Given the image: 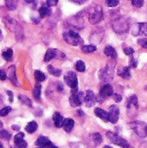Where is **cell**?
Instances as JSON below:
<instances>
[{
    "label": "cell",
    "mask_w": 147,
    "mask_h": 148,
    "mask_svg": "<svg viewBox=\"0 0 147 148\" xmlns=\"http://www.w3.org/2000/svg\"><path fill=\"white\" fill-rule=\"evenodd\" d=\"M3 22L5 23L6 26L10 29V30L14 31V33L16 34V37L17 38V40H20L23 37V29L20 26V24L14 20L13 18H10L9 16L5 17L3 19Z\"/></svg>",
    "instance_id": "obj_1"
},
{
    "label": "cell",
    "mask_w": 147,
    "mask_h": 148,
    "mask_svg": "<svg viewBox=\"0 0 147 148\" xmlns=\"http://www.w3.org/2000/svg\"><path fill=\"white\" fill-rule=\"evenodd\" d=\"M63 39L68 44L73 45V46H78L80 44L84 43V41L80 36V35L77 34L76 32L73 31V30H69V31L64 32L63 33Z\"/></svg>",
    "instance_id": "obj_2"
},
{
    "label": "cell",
    "mask_w": 147,
    "mask_h": 148,
    "mask_svg": "<svg viewBox=\"0 0 147 148\" xmlns=\"http://www.w3.org/2000/svg\"><path fill=\"white\" fill-rule=\"evenodd\" d=\"M113 29L119 34L127 32V30L129 29V22L127 18H126L125 16H120L117 18L113 23Z\"/></svg>",
    "instance_id": "obj_3"
},
{
    "label": "cell",
    "mask_w": 147,
    "mask_h": 148,
    "mask_svg": "<svg viewBox=\"0 0 147 148\" xmlns=\"http://www.w3.org/2000/svg\"><path fill=\"white\" fill-rule=\"evenodd\" d=\"M107 138L109 139V140H110L112 143H113V144H115V145H117V146H120V147H122V148L130 147L129 143H128L126 140H124L123 138H121L120 136H119V135H118L117 134H115V133H113V132H107Z\"/></svg>",
    "instance_id": "obj_4"
},
{
    "label": "cell",
    "mask_w": 147,
    "mask_h": 148,
    "mask_svg": "<svg viewBox=\"0 0 147 148\" xmlns=\"http://www.w3.org/2000/svg\"><path fill=\"white\" fill-rule=\"evenodd\" d=\"M103 16L102 9L101 6H95L91 8L89 11V22L93 24L99 23Z\"/></svg>",
    "instance_id": "obj_5"
},
{
    "label": "cell",
    "mask_w": 147,
    "mask_h": 148,
    "mask_svg": "<svg viewBox=\"0 0 147 148\" xmlns=\"http://www.w3.org/2000/svg\"><path fill=\"white\" fill-rule=\"evenodd\" d=\"M85 100V95L83 92H77L75 94H72L71 96L69 97V103L72 107L76 108V107H80Z\"/></svg>",
    "instance_id": "obj_6"
},
{
    "label": "cell",
    "mask_w": 147,
    "mask_h": 148,
    "mask_svg": "<svg viewBox=\"0 0 147 148\" xmlns=\"http://www.w3.org/2000/svg\"><path fill=\"white\" fill-rule=\"evenodd\" d=\"M64 81L66 84L70 87L71 88H75L78 87V79L77 75L75 72L73 71H68L64 75Z\"/></svg>",
    "instance_id": "obj_7"
},
{
    "label": "cell",
    "mask_w": 147,
    "mask_h": 148,
    "mask_svg": "<svg viewBox=\"0 0 147 148\" xmlns=\"http://www.w3.org/2000/svg\"><path fill=\"white\" fill-rule=\"evenodd\" d=\"M113 67L114 65L111 66L110 64H108L104 69H102L100 72V78L101 81L104 82H108L113 80Z\"/></svg>",
    "instance_id": "obj_8"
},
{
    "label": "cell",
    "mask_w": 147,
    "mask_h": 148,
    "mask_svg": "<svg viewBox=\"0 0 147 148\" xmlns=\"http://www.w3.org/2000/svg\"><path fill=\"white\" fill-rule=\"evenodd\" d=\"M130 126H131V128L140 137H145L146 134V125L144 123V122H141V121H135V122H133V123H130Z\"/></svg>",
    "instance_id": "obj_9"
},
{
    "label": "cell",
    "mask_w": 147,
    "mask_h": 148,
    "mask_svg": "<svg viewBox=\"0 0 147 148\" xmlns=\"http://www.w3.org/2000/svg\"><path fill=\"white\" fill-rule=\"evenodd\" d=\"M64 56H65V55L62 52V51H60V50H58V49H48L47 51H46V53H45V56H44V62H49V61H51L53 58H55V57H57V58H64Z\"/></svg>",
    "instance_id": "obj_10"
},
{
    "label": "cell",
    "mask_w": 147,
    "mask_h": 148,
    "mask_svg": "<svg viewBox=\"0 0 147 148\" xmlns=\"http://www.w3.org/2000/svg\"><path fill=\"white\" fill-rule=\"evenodd\" d=\"M120 117V108L116 105H112L109 108V112H108V120L111 123L115 124L119 121Z\"/></svg>",
    "instance_id": "obj_11"
},
{
    "label": "cell",
    "mask_w": 147,
    "mask_h": 148,
    "mask_svg": "<svg viewBox=\"0 0 147 148\" xmlns=\"http://www.w3.org/2000/svg\"><path fill=\"white\" fill-rule=\"evenodd\" d=\"M96 101H97V98L94 93L92 90H88L85 95V100H84V102L87 105V107L90 108V107L94 106Z\"/></svg>",
    "instance_id": "obj_12"
},
{
    "label": "cell",
    "mask_w": 147,
    "mask_h": 148,
    "mask_svg": "<svg viewBox=\"0 0 147 148\" xmlns=\"http://www.w3.org/2000/svg\"><path fill=\"white\" fill-rule=\"evenodd\" d=\"M113 95V88L112 85H110V84H106V85H104V86L101 88L99 96H101L102 99H105V98H107V97L112 96Z\"/></svg>",
    "instance_id": "obj_13"
},
{
    "label": "cell",
    "mask_w": 147,
    "mask_h": 148,
    "mask_svg": "<svg viewBox=\"0 0 147 148\" xmlns=\"http://www.w3.org/2000/svg\"><path fill=\"white\" fill-rule=\"evenodd\" d=\"M24 134L23 133H18L14 137V144L16 147L26 148L27 147V142L23 140Z\"/></svg>",
    "instance_id": "obj_14"
},
{
    "label": "cell",
    "mask_w": 147,
    "mask_h": 148,
    "mask_svg": "<svg viewBox=\"0 0 147 148\" xmlns=\"http://www.w3.org/2000/svg\"><path fill=\"white\" fill-rule=\"evenodd\" d=\"M134 31H137L135 36H138V35L147 36V23H139L135 24L133 32Z\"/></svg>",
    "instance_id": "obj_15"
},
{
    "label": "cell",
    "mask_w": 147,
    "mask_h": 148,
    "mask_svg": "<svg viewBox=\"0 0 147 148\" xmlns=\"http://www.w3.org/2000/svg\"><path fill=\"white\" fill-rule=\"evenodd\" d=\"M64 121H65V119L63 118V116L59 112H55L54 114V115H53V121H54V124H55V127H57V128L62 127Z\"/></svg>",
    "instance_id": "obj_16"
},
{
    "label": "cell",
    "mask_w": 147,
    "mask_h": 148,
    "mask_svg": "<svg viewBox=\"0 0 147 148\" xmlns=\"http://www.w3.org/2000/svg\"><path fill=\"white\" fill-rule=\"evenodd\" d=\"M8 76H9L10 81L11 82V83H13V85L18 86V82H17V78H16V67L14 65H11L10 67H9V69H8Z\"/></svg>",
    "instance_id": "obj_17"
},
{
    "label": "cell",
    "mask_w": 147,
    "mask_h": 148,
    "mask_svg": "<svg viewBox=\"0 0 147 148\" xmlns=\"http://www.w3.org/2000/svg\"><path fill=\"white\" fill-rule=\"evenodd\" d=\"M51 144V141L45 136H39L36 141V146L39 147H48Z\"/></svg>",
    "instance_id": "obj_18"
},
{
    "label": "cell",
    "mask_w": 147,
    "mask_h": 148,
    "mask_svg": "<svg viewBox=\"0 0 147 148\" xmlns=\"http://www.w3.org/2000/svg\"><path fill=\"white\" fill-rule=\"evenodd\" d=\"M94 114L97 117H99L100 119H101L102 121H104L105 122L109 121L108 120V113L100 108H96L94 109Z\"/></svg>",
    "instance_id": "obj_19"
},
{
    "label": "cell",
    "mask_w": 147,
    "mask_h": 148,
    "mask_svg": "<svg viewBox=\"0 0 147 148\" xmlns=\"http://www.w3.org/2000/svg\"><path fill=\"white\" fill-rule=\"evenodd\" d=\"M127 108H128V109L134 108L135 109L138 110V108H139V102H138V97L135 95L130 96L129 99L127 100Z\"/></svg>",
    "instance_id": "obj_20"
},
{
    "label": "cell",
    "mask_w": 147,
    "mask_h": 148,
    "mask_svg": "<svg viewBox=\"0 0 147 148\" xmlns=\"http://www.w3.org/2000/svg\"><path fill=\"white\" fill-rule=\"evenodd\" d=\"M118 75L123 79H129L131 77L130 68L129 67H121L118 69Z\"/></svg>",
    "instance_id": "obj_21"
},
{
    "label": "cell",
    "mask_w": 147,
    "mask_h": 148,
    "mask_svg": "<svg viewBox=\"0 0 147 148\" xmlns=\"http://www.w3.org/2000/svg\"><path fill=\"white\" fill-rule=\"evenodd\" d=\"M74 126H75V121L73 119H70V118H67L65 119L64 121V123H63V129L65 130V132L67 133H70L73 128H74Z\"/></svg>",
    "instance_id": "obj_22"
},
{
    "label": "cell",
    "mask_w": 147,
    "mask_h": 148,
    "mask_svg": "<svg viewBox=\"0 0 147 148\" xmlns=\"http://www.w3.org/2000/svg\"><path fill=\"white\" fill-rule=\"evenodd\" d=\"M51 9L50 7L46 3V4H42L40 9H39V14L41 17H45V16H49V15H51Z\"/></svg>",
    "instance_id": "obj_23"
},
{
    "label": "cell",
    "mask_w": 147,
    "mask_h": 148,
    "mask_svg": "<svg viewBox=\"0 0 147 148\" xmlns=\"http://www.w3.org/2000/svg\"><path fill=\"white\" fill-rule=\"evenodd\" d=\"M104 54L107 56L112 57V58H116L117 57V52L115 50V49L112 46H107L104 49Z\"/></svg>",
    "instance_id": "obj_24"
},
{
    "label": "cell",
    "mask_w": 147,
    "mask_h": 148,
    "mask_svg": "<svg viewBox=\"0 0 147 148\" xmlns=\"http://www.w3.org/2000/svg\"><path fill=\"white\" fill-rule=\"evenodd\" d=\"M33 97L36 100V101H39L41 99V94H42V86L40 83H36L34 87V89H33Z\"/></svg>",
    "instance_id": "obj_25"
},
{
    "label": "cell",
    "mask_w": 147,
    "mask_h": 148,
    "mask_svg": "<svg viewBox=\"0 0 147 148\" xmlns=\"http://www.w3.org/2000/svg\"><path fill=\"white\" fill-rule=\"evenodd\" d=\"M37 127H38V125L36 121H30L25 127V131L28 132L29 134H33L37 130Z\"/></svg>",
    "instance_id": "obj_26"
},
{
    "label": "cell",
    "mask_w": 147,
    "mask_h": 148,
    "mask_svg": "<svg viewBox=\"0 0 147 148\" xmlns=\"http://www.w3.org/2000/svg\"><path fill=\"white\" fill-rule=\"evenodd\" d=\"M2 56L3 58L7 61V62H10L13 60V50L11 49H8L4 51H3L2 53Z\"/></svg>",
    "instance_id": "obj_27"
},
{
    "label": "cell",
    "mask_w": 147,
    "mask_h": 148,
    "mask_svg": "<svg viewBox=\"0 0 147 148\" xmlns=\"http://www.w3.org/2000/svg\"><path fill=\"white\" fill-rule=\"evenodd\" d=\"M4 2L10 10H15L18 4V0H4Z\"/></svg>",
    "instance_id": "obj_28"
},
{
    "label": "cell",
    "mask_w": 147,
    "mask_h": 148,
    "mask_svg": "<svg viewBox=\"0 0 147 148\" xmlns=\"http://www.w3.org/2000/svg\"><path fill=\"white\" fill-rule=\"evenodd\" d=\"M18 100L21 101V103H22L23 105L28 106V107H29V108L32 107V102H31V101H30V99H29V97H27V96H25V95H18Z\"/></svg>",
    "instance_id": "obj_29"
},
{
    "label": "cell",
    "mask_w": 147,
    "mask_h": 148,
    "mask_svg": "<svg viewBox=\"0 0 147 148\" xmlns=\"http://www.w3.org/2000/svg\"><path fill=\"white\" fill-rule=\"evenodd\" d=\"M48 71H49V73L50 75H54V76H56V77H59V76H61V75H62V70L54 68L52 65H49V66H48Z\"/></svg>",
    "instance_id": "obj_30"
},
{
    "label": "cell",
    "mask_w": 147,
    "mask_h": 148,
    "mask_svg": "<svg viewBox=\"0 0 147 148\" xmlns=\"http://www.w3.org/2000/svg\"><path fill=\"white\" fill-rule=\"evenodd\" d=\"M81 49L83 53H93L97 49V48L94 45H82Z\"/></svg>",
    "instance_id": "obj_31"
},
{
    "label": "cell",
    "mask_w": 147,
    "mask_h": 148,
    "mask_svg": "<svg viewBox=\"0 0 147 148\" xmlns=\"http://www.w3.org/2000/svg\"><path fill=\"white\" fill-rule=\"evenodd\" d=\"M34 76H35V79L38 82H43L45 81L46 79V75L40 70H36L35 71V74H34Z\"/></svg>",
    "instance_id": "obj_32"
},
{
    "label": "cell",
    "mask_w": 147,
    "mask_h": 148,
    "mask_svg": "<svg viewBox=\"0 0 147 148\" xmlns=\"http://www.w3.org/2000/svg\"><path fill=\"white\" fill-rule=\"evenodd\" d=\"M92 139H93V141L94 142V144L96 146L100 145L101 142H102V137L101 135L99 134V133H94L92 134Z\"/></svg>",
    "instance_id": "obj_33"
},
{
    "label": "cell",
    "mask_w": 147,
    "mask_h": 148,
    "mask_svg": "<svg viewBox=\"0 0 147 148\" xmlns=\"http://www.w3.org/2000/svg\"><path fill=\"white\" fill-rule=\"evenodd\" d=\"M0 139L9 141L11 139V134L6 130H0Z\"/></svg>",
    "instance_id": "obj_34"
},
{
    "label": "cell",
    "mask_w": 147,
    "mask_h": 148,
    "mask_svg": "<svg viewBox=\"0 0 147 148\" xmlns=\"http://www.w3.org/2000/svg\"><path fill=\"white\" fill-rule=\"evenodd\" d=\"M75 69L79 72H84L85 69H86V66H85L84 62H82L81 60L80 61H77L76 63H75Z\"/></svg>",
    "instance_id": "obj_35"
},
{
    "label": "cell",
    "mask_w": 147,
    "mask_h": 148,
    "mask_svg": "<svg viewBox=\"0 0 147 148\" xmlns=\"http://www.w3.org/2000/svg\"><path fill=\"white\" fill-rule=\"evenodd\" d=\"M11 111V108L10 107H4L2 109H0V116L4 117L7 114H9Z\"/></svg>",
    "instance_id": "obj_36"
},
{
    "label": "cell",
    "mask_w": 147,
    "mask_h": 148,
    "mask_svg": "<svg viewBox=\"0 0 147 148\" xmlns=\"http://www.w3.org/2000/svg\"><path fill=\"white\" fill-rule=\"evenodd\" d=\"M119 0H106V4L108 7H115L119 4Z\"/></svg>",
    "instance_id": "obj_37"
},
{
    "label": "cell",
    "mask_w": 147,
    "mask_h": 148,
    "mask_svg": "<svg viewBox=\"0 0 147 148\" xmlns=\"http://www.w3.org/2000/svg\"><path fill=\"white\" fill-rule=\"evenodd\" d=\"M138 43H139L140 46H142V47H144V48L147 49V39L146 38H141V39H139V40H138Z\"/></svg>",
    "instance_id": "obj_38"
},
{
    "label": "cell",
    "mask_w": 147,
    "mask_h": 148,
    "mask_svg": "<svg viewBox=\"0 0 147 148\" xmlns=\"http://www.w3.org/2000/svg\"><path fill=\"white\" fill-rule=\"evenodd\" d=\"M138 64V61L134 57H131L130 59V67L131 68H136Z\"/></svg>",
    "instance_id": "obj_39"
},
{
    "label": "cell",
    "mask_w": 147,
    "mask_h": 148,
    "mask_svg": "<svg viewBox=\"0 0 147 148\" xmlns=\"http://www.w3.org/2000/svg\"><path fill=\"white\" fill-rule=\"evenodd\" d=\"M124 53L127 56H130V55H133L134 53V49L133 48H126L124 49Z\"/></svg>",
    "instance_id": "obj_40"
},
{
    "label": "cell",
    "mask_w": 147,
    "mask_h": 148,
    "mask_svg": "<svg viewBox=\"0 0 147 148\" xmlns=\"http://www.w3.org/2000/svg\"><path fill=\"white\" fill-rule=\"evenodd\" d=\"M59 0H47V4L49 6V7H52V6H55L57 4Z\"/></svg>",
    "instance_id": "obj_41"
},
{
    "label": "cell",
    "mask_w": 147,
    "mask_h": 148,
    "mask_svg": "<svg viewBox=\"0 0 147 148\" xmlns=\"http://www.w3.org/2000/svg\"><path fill=\"white\" fill-rule=\"evenodd\" d=\"M6 78H7V75H6V73H5L3 70L0 69V80H1V81H5V80H6Z\"/></svg>",
    "instance_id": "obj_42"
},
{
    "label": "cell",
    "mask_w": 147,
    "mask_h": 148,
    "mask_svg": "<svg viewBox=\"0 0 147 148\" xmlns=\"http://www.w3.org/2000/svg\"><path fill=\"white\" fill-rule=\"evenodd\" d=\"M6 93H7V95H9V101H10V102H13V101H14V95H13V93H12L11 91H10V90H8Z\"/></svg>",
    "instance_id": "obj_43"
},
{
    "label": "cell",
    "mask_w": 147,
    "mask_h": 148,
    "mask_svg": "<svg viewBox=\"0 0 147 148\" xmlns=\"http://www.w3.org/2000/svg\"><path fill=\"white\" fill-rule=\"evenodd\" d=\"M113 98H114V101H115L116 102H120V101H122V97H121V95H119V94H114Z\"/></svg>",
    "instance_id": "obj_44"
},
{
    "label": "cell",
    "mask_w": 147,
    "mask_h": 148,
    "mask_svg": "<svg viewBox=\"0 0 147 148\" xmlns=\"http://www.w3.org/2000/svg\"><path fill=\"white\" fill-rule=\"evenodd\" d=\"M144 4V0H136L135 3H134V6L139 8V7H142Z\"/></svg>",
    "instance_id": "obj_45"
},
{
    "label": "cell",
    "mask_w": 147,
    "mask_h": 148,
    "mask_svg": "<svg viewBox=\"0 0 147 148\" xmlns=\"http://www.w3.org/2000/svg\"><path fill=\"white\" fill-rule=\"evenodd\" d=\"M57 90L59 91V92H62L63 90H64V88H63V86L60 83L58 86H57Z\"/></svg>",
    "instance_id": "obj_46"
},
{
    "label": "cell",
    "mask_w": 147,
    "mask_h": 148,
    "mask_svg": "<svg viewBox=\"0 0 147 148\" xmlns=\"http://www.w3.org/2000/svg\"><path fill=\"white\" fill-rule=\"evenodd\" d=\"M72 2H74V3H85L87 0H71Z\"/></svg>",
    "instance_id": "obj_47"
},
{
    "label": "cell",
    "mask_w": 147,
    "mask_h": 148,
    "mask_svg": "<svg viewBox=\"0 0 147 148\" xmlns=\"http://www.w3.org/2000/svg\"><path fill=\"white\" fill-rule=\"evenodd\" d=\"M77 114H78L80 117H82V116L84 115V113L82 112V110H81V109H80V110H78V111H77Z\"/></svg>",
    "instance_id": "obj_48"
},
{
    "label": "cell",
    "mask_w": 147,
    "mask_h": 148,
    "mask_svg": "<svg viewBox=\"0 0 147 148\" xmlns=\"http://www.w3.org/2000/svg\"><path fill=\"white\" fill-rule=\"evenodd\" d=\"M12 129H14L16 131H18V130H20V127L16 126V125H14V126H12Z\"/></svg>",
    "instance_id": "obj_49"
},
{
    "label": "cell",
    "mask_w": 147,
    "mask_h": 148,
    "mask_svg": "<svg viewBox=\"0 0 147 148\" xmlns=\"http://www.w3.org/2000/svg\"><path fill=\"white\" fill-rule=\"evenodd\" d=\"M24 1L28 3H36V0H24Z\"/></svg>",
    "instance_id": "obj_50"
},
{
    "label": "cell",
    "mask_w": 147,
    "mask_h": 148,
    "mask_svg": "<svg viewBox=\"0 0 147 148\" xmlns=\"http://www.w3.org/2000/svg\"><path fill=\"white\" fill-rule=\"evenodd\" d=\"M47 148H58V147H57L56 146H55V145H53V144L51 143V144H50V145H49V146Z\"/></svg>",
    "instance_id": "obj_51"
},
{
    "label": "cell",
    "mask_w": 147,
    "mask_h": 148,
    "mask_svg": "<svg viewBox=\"0 0 147 148\" xmlns=\"http://www.w3.org/2000/svg\"><path fill=\"white\" fill-rule=\"evenodd\" d=\"M3 33H2V30L0 29V41L3 40Z\"/></svg>",
    "instance_id": "obj_52"
},
{
    "label": "cell",
    "mask_w": 147,
    "mask_h": 148,
    "mask_svg": "<svg viewBox=\"0 0 147 148\" xmlns=\"http://www.w3.org/2000/svg\"><path fill=\"white\" fill-rule=\"evenodd\" d=\"M130 1H131V2H132V3H133V4L134 5V3H135V2H136V0H130Z\"/></svg>",
    "instance_id": "obj_53"
},
{
    "label": "cell",
    "mask_w": 147,
    "mask_h": 148,
    "mask_svg": "<svg viewBox=\"0 0 147 148\" xmlns=\"http://www.w3.org/2000/svg\"><path fill=\"white\" fill-rule=\"evenodd\" d=\"M2 127H3V122H2V121H0V128H1Z\"/></svg>",
    "instance_id": "obj_54"
},
{
    "label": "cell",
    "mask_w": 147,
    "mask_h": 148,
    "mask_svg": "<svg viewBox=\"0 0 147 148\" xmlns=\"http://www.w3.org/2000/svg\"><path fill=\"white\" fill-rule=\"evenodd\" d=\"M0 148H3V144L0 142Z\"/></svg>",
    "instance_id": "obj_55"
},
{
    "label": "cell",
    "mask_w": 147,
    "mask_h": 148,
    "mask_svg": "<svg viewBox=\"0 0 147 148\" xmlns=\"http://www.w3.org/2000/svg\"><path fill=\"white\" fill-rule=\"evenodd\" d=\"M104 148H112V147H110L109 146H105V147H104Z\"/></svg>",
    "instance_id": "obj_56"
},
{
    "label": "cell",
    "mask_w": 147,
    "mask_h": 148,
    "mask_svg": "<svg viewBox=\"0 0 147 148\" xmlns=\"http://www.w3.org/2000/svg\"><path fill=\"white\" fill-rule=\"evenodd\" d=\"M146 134H147V126H146Z\"/></svg>",
    "instance_id": "obj_57"
},
{
    "label": "cell",
    "mask_w": 147,
    "mask_h": 148,
    "mask_svg": "<svg viewBox=\"0 0 147 148\" xmlns=\"http://www.w3.org/2000/svg\"><path fill=\"white\" fill-rule=\"evenodd\" d=\"M36 148H42V147H37Z\"/></svg>",
    "instance_id": "obj_58"
},
{
    "label": "cell",
    "mask_w": 147,
    "mask_h": 148,
    "mask_svg": "<svg viewBox=\"0 0 147 148\" xmlns=\"http://www.w3.org/2000/svg\"><path fill=\"white\" fill-rule=\"evenodd\" d=\"M16 148H20V147H16ZM26 148H27V147H26Z\"/></svg>",
    "instance_id": "obj_59"
},
{
    "label": "cell",
    "mask_w": 147,
    "mask_h": 148,
    "mask_svg": "<svg viewBox=\"0 0 147 148\" xmlns=\"http://www.w3.org/2000/svg\"><path fill=\"white\" fill-rule=\"evenodd\" d=\"M146 89H147V87H146Z\"/></svg>",
    "instance_id": "obj_60"
},
{
    "label": "cell",
    "mask_w": 147,
    "mask_h": 148,
    "mask_svg": "<svg viewBox=\"0 0 147 148\" xmlns=\"http://www.w3.org/2000/svg\"><path fill=\"white\" fill-rule=\"evenodd\" d=\"M129 148H131V147H129Z\"/></svg>",
    "instance_id": "obj_61"
}]
</instances>
